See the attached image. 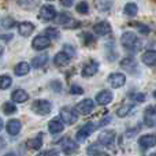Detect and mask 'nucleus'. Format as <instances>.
Returning a JSON list of instances; mask_svg holds the SVG:
<instances>
[{"mask_svg":"<svg viewBox=\"0 0 156 156\" xmlns=\"http://www.w3.org/2000/svg\"><path fill=\"white\" fill-rule=\"evenodd\" d=\"M32 111L37 115H48L51 112V103L48 100H36L32 104Z\"/></svg>","mask_w":156,"mask_h":156,"instance_id":"1","label":"nucleus"},{"mask_svg":"<svg viewBox=\"0 0 156 156\" xmlns=\"http://www.w3.org/2000/svg\"><path fill=\"white\" fill-rule=\"evenodd\" d=\"M77 110H73V108H62L60 110V118H62V121L65 122L66 125H73L77 122L78 116H77Z\"/></svg>","mask_w":156,"mask_h":156,"instance_id":"2","label":"nucleus"},{"mask_svg":"<svg viewBox=\"0 0 156 156\" xmlns=\"http://www.w3.org/2000/svg\"><path fill=\"white\" fill-rule=\"evenodd\" d=\"M51 45V38L45 34H40V36H36L33 38V43H32V47L36 49V51H43V49L48 48Z\"/></svg>","mask_w":156,"mask_h":156,"instance_id":"3","label":"nucleus"},{"mask_svg":"<svg viewBox=\"0 0 156 156\" xmlns=\"http://www.w3.org/2000/svg\"><path fill=\"white\" fill-rule=\"evenodd\" d=\"M38 16H40L41 21L44 22H48V21H52V19L56 18V10H55L54 5H43V7L40 8V14H38Z\"/></svg>","mask_w":156,"mask_h":156,"instance_id":"4","label":"nucleus"},{"mask_svg":"<svg viewBox=\"0 0 156 156\" xmlns=\"http://www.w3.org/2000/svg\"><path fill=\"white\" fill-rule=\"evenodd\" d=\"M94 129H96V125L92 123V122H89V123L83 125V126L77 132V141H80V143L85 141L86 138H88L89 136H90L92 133L94 132Z\"/></svg>","mask_w":156,"mask_h":156,"instance_id":"5","label":"nucleus"},{"mask_svg":"<svg viewBox=\"0 0 156 156\" xmlns=\"http://www.w3.org/2000/svg\"><path fill=\"white\" fill-rule=\"evenodd\" d=\"M94 108V103L92 99H83L82 101H80L77 104L76 110L78 111L80 114H82V115H88L89 112H92Z\"/></svg>","mask_w":156,"mask_h":156,"instance_id":"6","label":"nucleus"},{"mask_svg":"<svg viewBox=\"0 0 156 156\" xmlns=\"http://www.w3.org/2000/svg\"><path fill=\"white\" fill-rule=\"evenodd\" d=\"M144 123L148 127H154L156 125V108L155 107H148L144 111Z\"/></svg>","mask_w":156,"mask_h":156,"instance_id":"7","label":"nucleus"},{"mask_svg":"<svg viewBox=\"0 0 156 156\" xmlns=\"http://www.w3.org/2000/svg\"><path fill=\"white\" fill-rule=\"evenodd\" d=\"M121 43L125 48H133V47L136 45V43H137V36L132 32H126L122 34Z\"/></svg>","mask_w":156,"mask_h":156,"instance_id":"8","label":"nucleus"},{"mask_svg":"<svg viewBox=\"0 0 156 156\" xmlns=\"http://www.w3.org/2000/svg\"><path fill=\"white\" fill-rule=\"evenodd\" d=\"M108 82H110V85L115 89L121 88V86H123L125 82H126V77H125L122 73H114L108 77Z\"/></svg>","mask_w":156,"mask_h":156,"instance_id":"9","label":"nucleus"},{"mask_svg":"<svg viewBox=\"0 0 156 156\" xmlns=\"http://www.w3.org/2000/svg\"><path fill=\"white\" fill-rule=\"evenodd\" d=\"M138 145L143 149H148V148H151V147L156 145V136H154V134L143 136V137L138 138Z\"/></svg>","mask_w":156,"mask_h":156,"instance_id":"10","label":"nucleus"},{"mask_svg":"<svg viewBox=\"0 0 156 156\" xmlns=\"http://www.w3.org/2000/svg\"><path fill=\"white\" fill-rule=\"evenodd\" d=\"M114 140H115V132H112V130H105V132L100 133L99 136V143L105 147L111 145L114 143Z\"/></svg>","mask_w":156,"mask_h":156,"instance_id":"11","label":"nucleus"},{"mask_svg":"<svg viewBox=\"0 0 156 156\" xmlns=\"http://www.w3.org/2000/svg\"><path fill=\"white\" fill-rule=\"evenodd\" d=\"M93 30L97 36H107L111 32V25L107 21H101L93 26Z\"/></svg>","mask_w":156,"mask_h":156,"instance_id":"12","label":"nucleus"},{"mask_svg":"<svg viewBox=\"0 0 156 156\" xmlns=\"http://www.w3.org/2000/svg\"><path fill=\"white\" fill-rule=\"evenodd\" d=\"M33 30H34V25L32 22H22V23L18 25V32L23 37H29L33 33Z\"/></svg>","mask_w":156,"mask_h":156,"instance_id":"13","label":"nucleus"},{"mask_svg":"<svg viewBox=\"0 0 156 156\" xmlns=\"http://www.w3.org/2000/svg\"><path fill=\"white\" fill-rule=\"evenodd\" d=\"M21 127H22V125L18 119H11V121L7 122V127H5V129H7L10 136H16L21 132Z\"/></svg>","mask_w":156,"mask_h":156,"instance_id":"14","label":"nucleus"},{"mask_svg":"<svg viewBox=\"0 0 156 156\" xmlns=\"http://www.w3.org/2000/svg\"><path fill=\"white\" fill-rule=\"evenodd\" d=\"M96 101L99 103L100 105L108 104L110 101H112V93L110 90H101L96 94Z\"/></svg>","mask_w":156,"mask_h":156,"instance_id":"15","label":"nucleus"},{"mask_svg":"<svg viewBox=\"0 0 156 156\" xmlns=\"http://www.w3.org/2000/svg\"><path fill=\"white\" fill-rule=\"evenodd\" d=\"M11 99L15 103H25L29 100V94H27L26 90H22V89H16V90L12 92L11 94Z\"/></svg>","mask_w":156,"mask_h":156,"instance_id":"16","label":"nucleus"},{"mask_svg":"<svg viewBox=\"0 0 156 156\" xmlns=\"http://www.w3.org/2000/svg\"><path fill=\"white\" fill-rule=\"evenodd\" d=\"M55 22H56L58 25H65V26H70L69 23H76V22L73 21V18H71L70 14L67 12H60L56 15V18H55ZM78 23V22H77Z\"/></svg>","mask_w":156,"mask_h":156,"instance_id":"17","label":"nucleus"},{"mask_svg":"<svg viewBox=\"0 0 156 156\" xmlns=\"http://www.w3.org/2000/svg\"><path fill=\"white\" fill-rule=\"evenodd\" d=\"M97 70H99V63L97 62H90V63H88V65L83 67L82 76L83 77H92V76H94V74L97 73Z\"/></svg>","mask_w":156,"mask_h":156,"instance_id":"18","label":"nucleus"},{"mask_svg":"<svg viewBox=\"0 0 156 156\" xmlns=\"http://www.w3.org/2000/svg\"><path fill=\"white\" fill-rule=\"evenodd\" d=\"M62 147H63V152L65 154H73L78 149V145L76 141L73 140H69V138H65L62 141Z\"/></svg>","mask_w":156,"mask_h":156,"instance_id":"19","label":"nucleus"},{"mask_svg":"<svg viewBox=\"0 0 156 156\" xmlns=\"http://www.w3.org/2000/svg\"><path fill=\"white\" fill-rule=\"evenodd\" d=\"M63 129H65L63 123L60 121H58V119H52L48 123V130L51 134H58V133L63 132Z\"/></svg>","mask_w":156,"mask_h":156,"instance_id":"20","label":"nucleus"},{"mask_svg":"<svg viewBox=\"0 0 156 156\" xmlns=\"http://www.w3.org/2000/svg\"><path fill=\"white\" fill-rule=\"evenodd\" d=\"M143 62L147 66H156V51H147L143 54Z\"/></svg>","mask_w":156,"mask_h":156,"instance_id":"21","label":"nucleus"},{"mask_svg":"<svg viewBox=\"0 0 156 156\" xmlns=\"http://www.w3.org/2000/svg\"><path fill=\"white\" fill-rule=\"evenodd\" d=\"M26 145H27V148L33 149V151H38V149H41V145H43V134H38L37 137L29 140Z\"/></svg>","mask_w":156,"mask_h":156,"instance_id":"22","label":"nucleus"},{"mask_svg":"<svg viewBox=\"0 0 156 156\" xmlns=\"http://www.w3.org/2000/svg\"><path fill=\"white\" fill-rule=\"evenodd\" d=\"M71 58L67 54H66L65 51L63 52H59V54H56L55 55V58H54V63L56 66H66L69 63V60H70Z\"/></svg>","mask_w":156,"mask_h":156,"instance_id":"23","label":"nucleus"},{"mask_svg":"<svg viewBox=\"0 0 156 156\" xmlns=\"http://www.w3.org/2000/svg\"><path fill=\"white\" fill-rule=\"evenodd\" d=\"M29 70H30V66L27 65L26 62H21V63H18V65L15 66L14 73H15L18 77H21V76H26V74L29 73Z\"/></svg>","mask_w":156,"mask_h":156,"instance_id":"24","label":"nucleus"},{"mask_svg":"<svg viewBox=\"0 0 156 156\" xmlns=\"http://www.w3.org/2000/svg\"><path fill=\"white\" fill-rule=\"evenodd\" d=\"M47 60H48V56H47L45 54H44V55H38V56H36L34 59L32 60V66L34 69H40V67H43V66L45 65Z\"/></svg>","mask_w":156,"mask_h":156,"instance_id":"25","label":"nucleus"},{"mask_svg":"<svg viewBox=\"0 0 156 156\" xmlns=\"http://www.w3.org/2000/svg\"><path fill=\"white\" fill-rule=\"evenodd\" d=\"M125 14H126L127 16H136L138 12V7L136 3H127L126 5H125Z\"/></svg>","mask_w":156,"mask_h":156,"instance_id":"26","label":"nucleus"},{"mask_svg":"<svg viewBox=\"0 0 156 156\" xmlns=\"http://www.w3.org/2000/svg\"><path fill=\"white\" fill-rule=\"evenodd\" d=\"M38 3H40V0H19L18 4L26 10H33L38 5Z\"/></svg>","mask_w":156,"mask_h":156,"instance_id":"27","label":"nucleus"},{"mask_svg":"<svg viewBox=\"0 0 156 156\" xmlns=\"http://www.w3.org/2000/svg\"><path fill=\"white\" fill-rule=\"evenodd\" d=\"M132 108H133V105H130V104H125V105H121V107L116 110V115L119 116V118H123V116H126L127 114L132 111Z\"/></svg>","mask_w":156,"mask_h":156,"instance_id":"28","label":"nucleus"},{"mask_svg":"<svg viewBox=\"0 0 156 156\" xmlns=\"http://www.w3.org/2000/svg\"><path fill=\"white\" fill-rule=\"evenodd\" d=\"M45 36H48L49 38L56 40V38L60 37V33H59V30L55 29V27H47V29H45Z\"/></svg>","mask_w":156,"mask_h":156,"instance_id":"29","label":"nucleus"},{"mask_svg":"<svg viewBox=\"0 0 156 156\" xmlns=\"http://www.w3.org/2000/svg\"><path fill=\"white\" fill-rule=\"evenodd\" d=\"M76 10H77L78 14L85 15V14L89 12V5H88V3H86V2H81V3H78V4H77Z\"/></svg>","mask_w":156,"mask_h":156,"instance_id":"30","label":"nucleus"},{"mask_svg":"<svg viewBox=\"0 0 156 156\" xmlns=\"http://www.w3.org/2000/svg\"><path fill=\"white\" fill-rule=\"evenodd\" d=\"M11 83H12V80H11V77L8 76H3L2 78H0V88L4 90V89L10 88Z\"/></svg>","mask_w":156,"mask_h":156,"instance_id":"31","label":"nucleus"},{"mask_svg":"<svg viewBox=\"0 0 156 156\" xmlns=\"http://www.w3.org/2000/svg\"><path fill=\"white\" fill-rule=\"evenodd\" d=\"M16 111V108H15V105L12 104V103H4L3 104V112L5 114V115H11V114H14Z\"/></svg>","mask_w":156,"mask_h":156,"instance_id":"32","label":"nucleus"},{"mask_svg":"<svg viewBox=\"0 0 156 156\" xmlns=\"http://www.w3.org/2000/svg\"><path fill=\"white\" fill-rule=\"evenodd\" d=\"M2 26L4 27V29H11L12 26H15V21H14V18H11V16H5V18L2 19Z\"/></svg>","mask_w":156,"mask_h":156,"instance_id":"33","label":"nucleus"},{"mask_svg":"<svg viewBox=\"0 0 156 156\" xmlns=\"http://www.w3.org/2000/svg\"><path fill=\"white\" fill-rule=\"evenodd\" d=\"M121 66L123 69H132V67H136V62L132 58H125V59L121 60Z\"/></svg>","mask_w":156,"mask_h":156,"instance_id":"34","label":"nucleus"},{"mask_svg":"<svg viewBox=\"0 0 156 156\" xmlns=\"http://www.w3.org/2000/svg\"><path fill=\"white\" fill-rule=\"evenodd\" d=\"M63 51H65L70 58H74V56H76V49H74L73 47L70 45V44H66V45L63 47Z\"/></svg>","mask_w":156,"mask_h":156,"instance_id":"35","label":"nucleus"},{"mask_svg":"<svg viewBox=\"0 0 156 156\" xmlns=\"http://www.w3.org/2000/svg\"><path fill=\"white\" fill-rule=\"evenodd\" d=\"M70 93L71 94H82L83 93V89L81 88V86H78V85H71Z\"/></svg>","mask_w":156,"mask_h":156,"instance_id":"36","label":"nucleus"},{"mask_svg":"<svg viewBox=\"0 0 156 156\" xmlns=\"http://www.w3.org/2000/svg\"><path fill=\"white\" fill-rule=\"evenodd\" d=\"M137 27H138V32L143 33V34H148V33H149V27H148V26H145V25H143V23H137Z\"/></svg>","mask_w":156,"mask_h":156,"instance_id":"37","label":"nucleus"},{"mask_svg":"<svg viewBox=\"0 0 156 156\" xmlns=\"http://www.w3.org/2000/svg\"><path fill=\"white\" fill-rule=\"evenodd\" d=\"M83 38H85V44H92L94 41V38L92 37V34H89V33H83Z\"/></svg>","mask_w":156,"mask_h":156,"instance_id":"38","label":"nucleus"},{"mask_svg":"<svg viewBox=\"0 0 156 156\" xmlns=\"http://www.w3.org/2000/svg\"><path fill=\"white\" fill-rule=\"evenodd\" d=\"M145 94L144 93H136L134 94V100H137V101H145Z\"/></svg>","mask_w":156,"mask_h":156,"instance_id":"39","label":"nucleus"},{"mask_svg":"<svg viewBox=\"0 0 156 156\" xmlns=\"http://www.w3.org/2000/svg\"><path fill=\"white\" fill-rule=\"evenodd\" d=\"M60 3H62V5H65V7H71L74 0H60Z\"/></svg>","mask_w":156,"mask_h":156,"instance_id":"40","label":"nucleus"},{"mask_svg":"<svg viewBox=\"0 0 156 156\" xmlns=\"http://www.w3.org/2000/svg\"><path fill=\"white\" fill-rule=\"evenodd\" d=\"M110 121H111V116H107V118H105V119H103V121L100 122V123H99V126H104V125H107Z\"/></svg>","mask_w":156,"mask_h":156,"instance_id":"41","label":"nucleus"},{"mask_svg":"<svg viewBox=\"0 0 156 156\" xmlns=\"http://www.w3.org/2000/svg\"><path fill=\"white\" fill-rule=\"evenodd\" d=\"M45 156H58V151H55V149H52V151H48L44 154Z\"/></svg>","mask_w":156,"mask_h":156,"instance_id":"42","label":"nucleus"},{"mask_svg":"<svg viewBox=\"0 0 156 156\" xmlns=\"http://www.w3.org/2000/svg\"><path fill=\"white\" fill-rule=\"evenodd\" d=\"M52 89L60 90V82H59V81H56V82H52Z\"/></svg>","mask_w":156,"mask_h":156,"instance_id":"43","label":"nucleus"},{"mask_svg":"<svg viewBox=\"0 0 156 156\" xmlns=\"http://www.w3.org/2000/svg\"><path fill=\"white\" fill-rule=\"evenodd\" d=\"M2 38L4 41H8V40H11V38H12V34H4V36H2Z\"/></svg>","mask_w":156,"mask_h":156,"instance_id":"44","label":"nucleus"},{"mask_svg":"<svg viewBox=\"0 0 156 156\" xmlns=\"http://www.w3.org/2000/svg\"><path fill=\"white\" fill-rule=\"evenodd\" d=\"M4 156H16V155L14 154V152H10V154H5Z\"/></svg>","mask_w":156,"mask_h":156,"instance_id":"45","label":"nucleus"},{"mask_svg":"<svg viewBox=\"0 0 156 156\" xmlns=\"http://www.w3.org/2000/svg\"><path fill=\"white\" fill-rule=\"evenodd\" d=\"M94 156H108L107 154H97V155H94Z\"/></svg>","mask_w":156,"mask_h":156,"instance_id":"46","label":"nucleus"},{"mask_svg":"<svg viewBox=\"0 0 156 156\" xmlns=\"http://www.w3.org/2000/svg\"><path fill=\"white\" fill-rule=\"evenodd\" d=\"M154 97H155V99H156V90L154 92Z\"/></svg>","mask_w":156,"mask_h":156,"instance_id":"47","label":"nucleus"},{"mask_svg":"<svg viewBox=\"0 0 156 156\" xmlns=\"http://www.w3.org/2000/svg\"><path fill=\"white\" fill-rule=\"evenodd\" d=\"M38 156H45V155H44V154H40V155H38Z\"/></svg>","mask_w":156,"mask_h":156,"instance_id":"48","label":"nucleus"},{"mask_svg":"<svg viewBox=\"0 0 156 156\" xmlns=\"http://www.w3.org/2000/svg\"><path fill=\"white\" fill-rule=\"evenodd\" d=\"M49 2H51V0H49Z\"/></svg>","mask_w":156,"mask_h":156,"instance_id":"49","label":"nucleus"}]
</instances>
